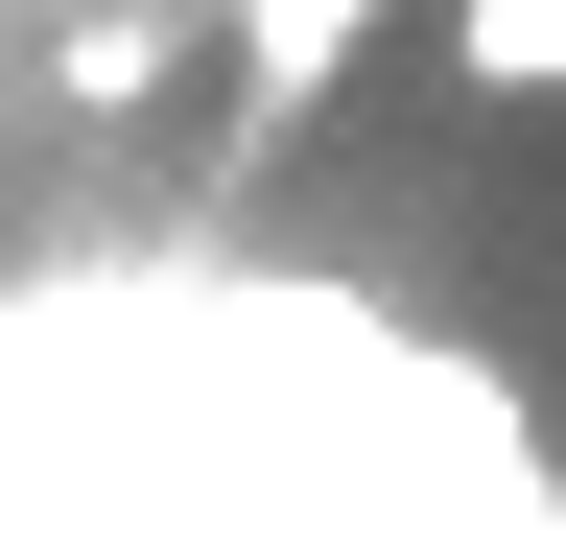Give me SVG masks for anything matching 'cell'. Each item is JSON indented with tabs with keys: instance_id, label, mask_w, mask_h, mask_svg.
<instances>
[{
	"instance_id": "6da1fadb",
	"label": "cell",
	"mask_w": 566,
	"mask_h": 543,
	"mask_svg": "<svg viewBox=\"0 0 566 543\" xmlns=\"http://www.w3.org/2000/svg\"><path fill=\"white\" fill-rule=\"evenodd\" d=\"M166 48H189L166 0H71V24H48V95H71V118H142V95H166Z\"/></svg>"
},
{
	"instance_id": "7a4b0ae2",
	"label": "cell",
	"mask_w": 566,
	"mask_h": 543,
	"mask_svg": "<svg viewBox=\"0 0 566 543\" xmlns=\"http://www.w3.org/2000/svg\"><path fill=\"white\" fill-rule=\"evenodd\" d=\"M449 72L472 95H566V0H449Z\"/></svg>"
},
{
	"instance_id": "3957f363",
	"label": "cell",
	"mask_w": 566,
	"mask_h": 543,
	"mask_svg": "<svg viewBox=\"0 0 566 543\" xmlns=\"http://www.w3.org/2000/svg\"><path fill=\"white\" fill-rule=\"evenodd\" d=\"M354 24H378V0H237V72H260V95H331Z\"/></svg>"
}]
</instances>
